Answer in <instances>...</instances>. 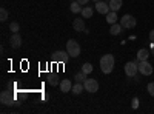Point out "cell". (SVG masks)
Wrapping results in <instances>:
<instances>
[{"label": "cell", "instance_id": "d4e9b609", "mask_svg": "<svg viewBox=\"0 0 154 114\" xmlns=\"http://www.w3.org/2000/svg\"><path fill=\"white\" fill-rule=\"evenodd\" d=\"M146 91H148V94H149V96H152V97H154V82H149V83H148Z\"/></svg>", "mask_w": 154, "mask_h": 114}, {"label": "cell", "instance_id": "484cf974", "mask_svg": "<svg viewBox=\"0 0 154 114\" xmlns=\"http://www.w3.org/2000/svg\"><path fill=\"white\" fill-rule=\"evenodd\" d=\"M131 105H133V108H137V106H139V99H137V97L133 99V103H131Z\"/></svg>", "mask_w": 154, "mask_h": 114}, {"label": "cell", "instance_id": "52a82bcc", "mask_svg": "<svg viewBox=\"0 0 154 114\" xmlns=\"http://www.w3.org/2000/svg\"><path fill=\"white\" fill-rule=\"evenodd\" d=\"M14 100H16L14 96H12V93H9V91H2V94H0V102H2L3 105H6V106L12 105Z\"/></svg>", "mask_w": 154, "mask_h": 114}, {"label": "cell", "instance_id": "83f0119b", "mask_svg": "<svg viewBox=\"0 0 154 114\" xmlns=\"http://www.w3.org/2000/svg\"><path fill=\"white\" fill-rule=\"evenodd\" d=\"M77 2H79L80 5H86V3L89 2V0H77Z\"/></svg>", "mask_w": 154, "mask_h": 114}, {"label": "cell", "instance_id": "7a4b0ae2", "mask_svg": "<svg viewBox=\"0 0 154 114\" xmlns=\"http://www.w3.org/2000/svg\"><path fill=\"white\" fill-rule=\"evenodd\" d=\"M66 51H68V54L71 56V57H79L80 56V53H82V48H80V45L77 43L74 39H71V40H68L66 42Z\"/></svg>", "mask_w": 154, "mask_h": 114}, {"label": "cell", "instance_id": "8992f818", "mask_svg": "<svg viewBox=\"0 0 154 114\" xmlns=\"http://www.w3.org/2000/svg\"><path fill=\"white\" fill-rule=\"evenodd\" d=\"M83 86H85V91H88V93L99 91V82L96 79H86L85 83H83Z\"/></svg>", "mask_w": 154, "mask_h": 114}, {"label": "cell", "instance_id": "277c9868", "mask_svg": "<svg viewBox=\"0 0 154 114\" xmlns=\"http://www.w3.org/2000/svg\"><path fill=\"white\" fill-rule=\"evenodd\" d=\"M137 66H139V72L142 75H151L152 74V65L148 62V60H140L137 62Z\"/></svg>", "mask_w": 154, "mask_h": 114}, {"label": "cell", "instance_id": "f546056e", "mask_svg": "<svg viewBox=\"0 0 154 114\" xmlns=\"http://www.w3.org/2000/svg\"><path fill=\"white\" fill-rule=\"evenodd\" d=\"M94 2H100V0H94Z\"/></svg>", "mask_w": 154, "mask_h": 114}, {"label": "cell", "instance_id": "8fae6325", "mask_svg": "<svg viewBox=\"0 0 154 114\" xmlns=\"http://www.w3.org/2000/svg\"><path fill=\"white\" fill-rule=\"evenodd\" d=\"M59 86H60V91H62V93H69V91L72 90V83H71L69 79H63V80H60Z\"/></svg>", "mask_w": 154, "mask_h": 114}, {"label": "cell", "instance_id": "ac0fdd59", "mask_svg": "<svg viewBox=\"0 0 154 114\" xmlns=\"http://www.w3.org/2000/svg\"><path fill=\"white\" fill-rule=\"evenodd\" d=\"M123 5V0H109V8L111 11H119Z\"/></svg>", "mask_w": 154, "mask_h": 114}, {"label": "cell", "instance_id": "cb8c5ba5", "mask_svg": "<svg viewBox=\"0 0 154 114\" xmlns=\"http://www.w3.org/2000/svg\"><path fill=\"white\" fill-rule=\"evenodd\" d=\"M8 11L5 9V8H2V9H0V20H2V22H6L8 20Z\"/></svg>", "mask_w": 154, "mask_h": 114}, {"label": "cell", "instance_id": "44dd1931", "mask_svg": "<svg viewBox=\"0 0 154 114\" xmlns=\"http://www.w3.org/2000/svg\"><path fill=\"white\" fill-rule=\"evenodd\" d=\"M48 83H49L51 86H57L60 82H59V79L56 77L54 74H49V75H48Z\"/></svg>", "mask_w": 154, "mask_h": 114}, {"label": "cell", "instance_id": "4316f807", "mask_svg": "<svg viewBox=\"0 0 154 114\" xmlns=\"http://www.w3.org/2000/svg\"><path fill=\"white\" fill-rule=\"evenodd\" d=\"M149 42H152V43H154V29H151V31H149Z\"/></svg>", "mask_w": 154, "mask_h": 114}, {"label": "cell", "instance_id": "4fadbf2b", "mask_svg": "<svg viewBox=\"0 0 154 114\" xmlns=\"http://www.w3.org/2000/svg\"><path fill=\"white\" fill-rule=\"evenodd\" d=\"M72 28H74V31H85V29H86V28H85V20L80 19V17H77V19L72 22Z\"/></svg>", "mask_w": 154, "mask_h": 114}, {"label": "cell", "instance_id": "5bb4252c", "mask_svg": "<svg viewBox=\"0 0 154 114\" xmlns=\"http://www.w3.org/2000/svg\"><path fill=\"white\" fill-rule=\"evenodd\" d=\"M122 29H123V26H122L120 23H112L111 28H109V34L111 35H117V34L122 32Z\"/></svg>", "mask_w": 154, "mask_h": 114}, {"label": "cell", "instance_id": "6da1fadb", "mask_svg": "<svg viewBox=\"0 0 154 114\" xmlns=\"http://www.w3.org/2000/svg\"><path fill=\"white\" fill-rule=\"evenodd\" d=\"M114 63H116V60H114V56H112V54L102 56V59H100V69H102V72H103V74L112 72Z\"/></svg>", "mask_w": 154, "mask_h": 114}, {"label": "cell", "instance_id": "4dcf8cb0", "mask_svg": "<svg viewBox=\"0 0 154 114\" xmlns=\"http://www.w3.org/2000/svg\"><path fill=\"white\" fill-rule=\"evenodd\" d=\"M71 2H74V0H71Z\"/></svg>", "mask_w": 154, "mask_h": 114}, {"label": "cell", "instance_id": "9a60e30c", "mask_svg": "<svg viewBox=\"0 0 154 114\" xmlns=\"http://www.w3.org/2000/svg\"><path fill=\"white\" fill-rule=\"evenodd\" d=\"M69 9H71L72 14H80V12H82V5H80L79 2H77V0H74V2H71Z\"/></svg>", "mask_w": 154, "mask_h": 114}, {"label": "cell", "instance_id": "7402d4cb", "mask_svg": "<svg viewBox=\"0 0 154 114\" xmlns=\"http://www.w3.org/2000/svg\"><path fill=\"white\" fill-rule=\"evenodd\" d=\"M82 71L85 72V74H91L93 72V65H91V63H83V65H82Z\"/></svg>", "mask_w": 154, "mask_h": 114}, {"label": "cell", "instance_id": "f1b7e54d", "mask_svg": "<svg viewBox=\"0 0 154 114\" xmlns=\"http://www.w3.org/2000/svg\"><path fill=\"white\" fill-rule=\"evenodd\" d=\"M151 54L154 56V43H152V42H151Z\"/></svg>", "mask_w": 154, "mask_h": 114}, {"label": "cell", "instance_id": "3957f363", "mask_svg": "<svg viewBox=\"0 0 154 114\" xmlns=\"http://www.w3.org/2000/svg\"><path fill=\"white\" fill-rule=\"evenodd\" d=\"M120 25L123 26V29H133L136 25H137V20H136V17H133L131 14H125V16L120 19Z\"/></svg>", "mask_w": 154, "mask_h": 114}, {"label": "cell", "instance_id": "7c38bea8", "mask_svg": "<svg viewBox=\"0 0 154 114\" xmlns=\"http://www.w3.org/2000/svg\"><path fill=\"white\" fill-rule=\"evenodd\" d=\"M149 54H151V51H149V49H146V48L139 49V51H137V60H136V63L140 62V60H148Z\"/></svg>", "mask_w": 154, "mask_h": 114}, {"label": "cell", "instance_id": "d6986e66", "mask_svg": "<svg viewBox=\"0 0 154 114\" xmlns=\"http://www.w3.org/2000/svg\"><path fill=\"white\" fill-rule=\"evenodd\" d=\"M93 12H94V9L91 8V6H85V8H82V17L83 19H89V17H93Z\"/></svg>", "mask_w": 154, "mask_h": 114}, {"label": "cell", "instance_id": "ba28073f", "mask_svg": "<svg viewBox=\"0 0 154 114\" xmlns=\"http://www.w3.org/2000/svg\"><path fill=\"white\" fill-rule=\"evenodd\" d=\"M9 45L14 49H19L22 46V35L19 32H12V35L9 37Z\"/></svg>", "mask_w": 154, "mask_h": 114}, {"label": "cell", "instance_id": "2e32d148", "mask_svg": "<svg viewBox=\"0 0 154 114\" xmlns=\"http://www.w3.org/2000/svg\"><path fill=\"white\" fill-rule=\"evenodd\" d=\"M117 11H109L108 14H106V22L109 23V25H112V23H117Z\"/></svg>", "mask_w": 154, "mask_h": 114}, {"label": "cell", "instance_id": "30bf717a", "mask_svg": "<svg viewBox=\"0 0 154 114\" xmlns=\"http://www.w3.org/2000/svg\"><path fill=\"white\" fill-rule=\"evenodd\" d=\"M96 11L97 12H100V14H108V12L111 11V8H109V3H106V2H103V0H100V2H96Z\"/></svg>", "mask_w": 154, "mask_h": 114}, {"label": "cell", "instance_id": "5b68a950", "mask_svg": "<svg viewBox=\"0 0 154 114\" xmlns=\"http://www.w3.org/2000/svg\"><path fill=\"white\" fill-rule=\"evenodd\" d=\"M137 72H139V66L136 62H126L125 63V74L128 77H136Z\"/></svg>", "mask_w": 154, "mask_h": 114}, {"label": "cell", "instance_id": "e0dca14e", "mask_svg": "<svg viewBox=\"0 0 154 114\" xmlns=\"http://www.w3.org/2000/svg\"><path fill=\"white\" fill-rule=\"evenodd\" d=\"M83 90H85L83 83H79V82H77L75 85H72V90H71V93H72L74 96H79V94H82V93H83Z\"/></svg>", "mask_w": 154, "mask_h": 114}, {"label": "cell", "instance_id": "9c48e42d", "mask_svg": "<svg viewBox=\"0 0 154 114\" xmlns=\"http://www.w3.org/2000/svg\"><path fill=\"white\" fill-rule=\"evenodd\" d=\"M53 57H54V60L56 62H60V63H66L68 60H69V54H68V51H56L54 54H53Z\"/></svg>", "mask_w": 154, "mask_h": 114}, {"label": "cell", "instance_id": "603a6c76", "mask_svg": "<svg viewBox=\"0 0 154 114\" xmlns=\"http://www.w3.org/2000/svg\"><path fill=\"white\" fill-rule=\"evenodd\" d=\"M19 29H20V25H19L17 22H12V23L9 25V31H11V32H19Z\"/></svg>", "mask_w": 154, "mask_h": 114}, {"label": "cell", "instance_id": "ffe728a7", "mask_svg": "<svg viewBox=\"0 0 154 114\" xmlns=\"http://www.w3.org/2000/svg\"><path fill=\"white\" fill-rule=\"evenodd\" d=\"M86 75H88V74H85L83 71H80V72H77V74L74 75V80H75V82H79V83H85Z\"/></svg>", "mask_w": 154, "mask_h": 114}]
</instances>
